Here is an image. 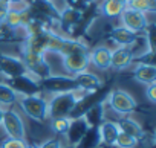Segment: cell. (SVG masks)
Masks as SVG:
<instances>
[{
	"label": "cell",
	"instance_id": "1",
	"mask_svg": "<svg viewBox=\"0 0 156 148\" xmlns=\"http://www.w3.org/2000/svg\"><path fill=\"white\" fill-rule=\"evenodd\" d=\"M89 93L84 90L73 87L70 90L64 92H55L51 93V98H48V115L51 118H61V116H70V113L75 110V107L80 104Z\"/></svg>",
	"mask_w": 156,
	"mask_h": 148
},
{
	"label": "cell",
	"instance_id": "2",
	"mask_svg": "<svg viewBox=\"0 0 156 148\" xmlns=\"http://www.w3.org/2000/svg\"><path fill=\"white\" fill-rule=\"evenodd\" d=\"M17 104L20 105L22 112L35 122H44L49 119L48 115V99L43 98L40 93L31 95H20Z\"/></svg>",
	"mask_w": 156,
	"mask_h": 148
},
{
	"label": "cell",
	"instance_id": "3",
	"mask_svg": "<svg viewBox=\"0 0 156 148\" xmlns=\"http://www.w3.org/2000/svg\"><path fill=\"white\" fill-rule=\"evenodd\" d=\"M106 102L109 105V108L115 113V115H119V116H129L130 113H133L136 110V99L126 90L122 89H115L112 90L107 98H106Z\"/></svg>",
	"mask_w": 156,
	"mask_h": 148
},
{
	"label": "cell",
	"instance_id": "4",
	"mask_svg": "<svg viewBox=\"0 0 156 148\" xmlns=\"http://www.w3.org/2000/svg\"><path fill=\"white\" fill-rule=\"evenodd\" d=\"M6 137H12V139H26V127H25V121L20 115V112H17L16 108H5L3 112V119H2V125Z\"/></svg>",
	"mask_w": 156,
	"mask_h": 148
},
{
	"label": "cell",
	"instance_id": "5",
	"mask_svg": "<svg viewBox=\"0 0 156 148\" xmlns=\"http://www.w3.org/2000/svg\"><path fill=\"white\" fill-rule=\"evenodd\" d=\"M90 124L87 122V119L84 118V115L81 116H76V118H72L70 119V124H69V128L67 131L64 133V137H66V143L72 148H76L80 145V142L84 139V136L87 134V131L90 130Z\"/></svg>",
	"mask_w": 156,
	"mask_h": 148
},
{
	"label": "cell",
	"instance_id": "6",
	"mask_svg": "<svg viewBox=\"0 0 156 148\" xmlns=\"http://www.w3.org/2000/svg\"><path fill=\"white\" fill-rule=\"evenodd\" d=\"M0 73L8 80H17L25 77L28 70L20 57L9 55V53H0Z\"/></svg>",
	"mask_w": 156,
	"mask_h": 148
},
{
	"label": "cell",
	"instance_id": "7",
	"mask_svg": "<svg viewBox=\"0 0 156 148\" xmlns=\"http://www.w3.org/2000/svg\"><path fill=\"white\" fill-rule=\"evenodd\" d=\"M119 20H121V26L127 28L129 31H132L135 34L145 32L148 28L147 14H142V12L130 9V8H126L122 11V14L119 15Z\"/></svg>",
	"mask_w": 156,
	"mask_h": 148
},
{
	"label": "cell",
	"instance_id": "8",
	"mask_svg": "<svg viewBox=\"0 0 156 148\" xmlns=\"http://www.w3.org/2000/svg\"><path fill=\"white\" fill-rule=\"evenodd\" d=\"M61 63H63V69L66 73H69L70 77L76 75L80 72H86L90 66V58H89V52H78V53H70V55H64L61 57Z\"/></svg>",
	"mask_w": 156,
	"mask_h": 148
},
{
	"label": "cell",
	"instance_id": "9",
	"mask_svg": "<svg viewBox=\"0 0 156 148\" xmlns=\"http://www.w3.org/2000/svg\"><path fill=\"white\" fill-rule=\"evenodd\" d=\"M72 78V81L75 83V87H78V89H81V90H84L86 93H94V92H97L98 89H101L103 87V80L97 75V73H92V72H89V70H86V72H80V73H76V75H73V77H70Z\"/></svg>",
	"mask_w": 156,
	"mask_h": 148
},
{
	"label": "cell",
	"instance_id": "10",
	"mask_svg": "<svg viewBox=\"0 0 156 148\" xmlns=\"http://www.w3.org/2000/svg\"><path fill=\"white\" fill-rule=\"evenodd\" d=\"M97 133H98V139H100V143L101 145H104V146H113L118 134L121 133V130H119V125H118L116 121L103 119L97 125Z\"/></svg>",
	"mask_w": 156,
	"mask_h": 148
},
{
	"label": "cell",
	"instance_id": "11",
	"mask_svg": "<svg viewBox=\"0 0 156 148\" xmlns=\"http://www.w3.org/2000/svg\"><path fill=\"white\" fill-rule=\"evenodd\" d=\"M135 57L127 47H115L110 52V69L113 70H126L132 66Z\"/></svg>",
	"mask_w": 156,
	"mask_h": 148
},
{
	"label": "cell",
	"instance_id": "12",
	"mask_svg": "<svg viewBox=\"0 0 156 148\" xmlns=\"http://www.w3.org/2000/svg\"><path fill=\"white\" fill-rule=\"evenodd\" d=\"M136 38H138V34L129 31L127 28H124L121 25L119 26H115L110 31V40L116 44V47H127L129 49L130 46L135 44Z\"/></svg>",
	"mask_w": 156,
	"mask_h": 148
},
{
	"label": "cell",
	"instance_id": "13",
	"mask_svg": "<svg viewBox=\"0 0 156 148\" xmlns=\"http://www.w3.org/2000/svg\"><path fill=\"white\" fill-rule=\"evenodd\" d=\"M133 78L141 84H153L156 83V67L151 63H138L133 69Z\"/></svg>",
	"mask_w": 156,
	"mask_h": 148
},
{
	"label": "cell",
	"instance_id": "14",
	"mask_svg": "<svg viewBox=\"0 0 156 148\" xmlns=\"http://www.w3.org/2000/svg\"><path fill=\"white\" fill-rule=\"evenodd\" d=\"M110 52L112 49L107 46H97L92 50H89V58L90 64H94L100 70H107L110 69Z\"/></svg>",
	"mask_w": 156,
	"mask_h": 148
},
{
	"label": "cell",
	"instance_id": "15",
	"mask_svg": "<svg viewBox=\"0 0 156 148\" xmlns=\"http://www.w3.org/2000/svg\"><path fill=\"white\" fill-rule=\"evenodd\" d=\"M118 125H119V130L122 133H126V134H129V136H132L138 140L144 139V128L136 119H133L130 116H124L118 121Z\"/></svg>",
	"mask_w": 156,
	"mask_h": 148
},
{
	"label": "cell",
	"instance_id": "16",
	"mask_svg": "<svg viewBox=\"0 0 156 148\" xmlns=\"http://www.w3.org/2000/svg\"><path fill=\"white\" fill-rule=\"evenodd\" d=\"M124 9L126 3L116 2V0H103L100 3V12L106 19H119Z\"/></svg>",
	"mask_w": 156,
	"mask_h": 148
},
{
	"label": "cell",
	"instance_id": "17",
	"mask_svg": "<svg viewBox=\"0 0 156 148\" xmlns=\"http://www.w3.org/2000/svg\"><path fill=\"white\" fill-rule=\"evenodd\" d=\"M81 19H83V12L78 9V8H75V6H72V5H69L60 15H58V25L60 26H75V25H78L81 22Z\"/></svg>",
	"mask_w": 156,
	"mask_h": 148
},
{
	"label": "cell",
	"instance_id": "18",
	"mask_svg": "<svg viewBox=\"0 0 156 148\" xmlns=\"http://www.w3.org/2000/svg\"><path fill=\"white\" fill-rule=\"evenodd\" d=\"M20 93L6 83H0V107H12L17 104Z\"/></svg>",
	"mask_w": 156,
	"mask_h": 148
},
{
	"label": "cell",
	"instance_id": "19",
	"mask_svg": "<svg viewBox=\"0 0 156 148\" xmlns=\"http://www.w3.org/2000/svg\"><path fill=\"white\" fill-rule=\"evenodd\" d=\"M126 8L139 11L142 14L154 12V9H156V0H127Z\"/></svg>",
	"mask_w": 156,
	"mask_h": 148
},
{
	"label": "cell",
	"instance_id": "20",
	"mask_svg": "<svg viewBox=\"0 0 156 148\" xmlns=\"http://www.w3.org/2000/svg\"><path fill=\"white\" fill-rule=\"evenodd\" d=\"M70 119H72V118H69V116H61V118H51V119H48V121H49L51 130H52L55 134L64 136V133H66L67 128H69Z\"/></svg>",
	"mask_w": 156,
	"mask_h": 148
},
{
	"label": "cell",
	"instance_id": "21",
	"mask_svg": "<svg viewBox=\"0 0 156 148\" xmlns=\"http://www.w3.org/2000/svg\"><path fill=\"white\" fill-rule=\"evenodd\" d=\"M138 142H139L138 139H135V137H132V136H129V134L121 131L118 134L116 140H115V146L116 148H136Z\"/></svg>",
	"mask_w": 156,
	"mask_h": 148
},
{
	"label": "cell",
	"instance_id": "22",
	"mask_svg": "<svg viewBox=\"0 0 156 148\" xmlns=\"http://www.w3.org/2000/svg\"><path fill=\"white\" fill-rule=\"evenodd\" d=\"M28 140L26 139H12L6 137L0 142V148H28Z\"/></svg>",
	"mask_w": 156,
	"mask_h": 148
},
{
	"label": "cell",
	"instance_id": "23",
	"mask_svg": "<svg viewBox=\"0 0 156 148\" xmlns=\"http://www.w3.org/2000/svg\"><path fill=\"white\" fill-rule=\"evenodd\" d=\"M44 3L57 14V17L70 5V2H69V0H44Z\"/></svg>",
	"mask_w": 156,
	"mask_h": 148
},
{
	"label": "cell",
	"instance_id": "24",
	"mask_svg": "<svg viewBox=\"0 0 156 148\" xmlns=\"http://www.w3.org/2000/svg\"><path fill=\"white\" fill-rule=\"evenodd\" d=\"M38 148H64V142L60 137H51L43 140L40 145H37Z\"/></svg>",
	"mask_w": 156,
	"mask_h": 148
},
{
	"label": "cell",
	"instance_id": "25",
	"mask_svg": "<svg viewBox=\"0 0 156 148\" xmlns=\"http://www.w3.org/2000/svg\"><path fill=\"white\" fill-rule=\"evenodd\" d=\"M145 96H147L150 104H156V83L148 84L145 87Z\"/></svg>",
	"mask_w": 156,
	"mask_h": 148
},
{
	"label": "cell",
	"instance_id": "26",
	"mask_svg": "<svg viewBox=\"0 0 156 148\" xmlns=\"http://www.w3.org/2000/svg\"><path fill=\"white\" fill-rule=\"evenodd\" d=\"M9 8H11V5H8V3H5V2H2V0H0V26L3 25L5 17H6Z\"/></svg>",
	"mask_w": 156,
	"mask_h": 148
},
{
	"label": "cell",
	"instance_id": "27",
	"mask_svg": "<svg viewBox=\"0 0 156 148\" xmlns=\"http://www.w3.org/2000/svg\"><path fill=\"white\" fill-rule=\"evenodd\" d=\"M2 2H5V3H8V5L14 6V5H19V3H23V2H26V0H2Z\"/></svg>",
	"mask_w": 156,
	"mask_h": 148
},
{
	"label": "cell",
	"instance_id": "28",
	"mask_svg": "<svg viewBox=\"0 0 156 148\" xmlns=\"http://www.w3.org/2000/svg\"><path fill=\"white\" fill-rule=\"evenodd\" d=\"M3 112H5V108L0 107V125H2V119H3Z\"/></svg>",
	"mask_w": 156,
	"mask_h": 148
},
{
	"label": "cell",
	"instance_id": "29",
	"mask_svg": "<svg viewBox=\"0 0 156 148\" xmlns=\"http://www.w3.org/2000/svg\"><path fill=\"white\" fill-rule=\"evenodd\" d=\"M83 3H86V5H89V3H94V2H97V0H81Z\"/></svg>",
	"mask_w": 156,
	"mask_h": 148
},
{
	"label": "cell",
	"instance_id": "30",
	"mask_svg": "<svg viewBox=\"0 0 156 148\" xmlns=\"http://www.w3.org/2000/svg\"><path fill=\"white\" fill-rule=\"evenodd\" d=\"M28 148H38V146H37V145H31V143H29V145H28Z\"/></svg>",
	"mask_w": 156,
	"mask_h": 148
},
{
	"label": "cell",
	"instance_id": "31",
	"mask_svg": "<svg viewBox=\"0 0 156 148\" xmlns=\"http://www.w3.org/2000/svg\"><path fill=\"white\" fill-rule=\"evenodd\" d=\"M116 2H121V3H127V0H116Z\"/></svg>",
	"mask_w": 156,
	"mask_h": 148
}]
</instances>
